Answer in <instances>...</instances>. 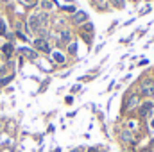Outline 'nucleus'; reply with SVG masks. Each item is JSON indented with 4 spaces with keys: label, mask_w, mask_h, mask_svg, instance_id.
Wrapping results in <instances>:
<instances>
[{
    "label": "nucleus",
    "mask_w": 154,
    "mask_h": 152,
    "mask_svg": "<svg viewBox=\"0 0 154 152\" xmlns=\"http://www.w3.org/2000/svg\"><path fill=\"white\" fill-rule=\"evenodd\" d=\"M151 125H152V127H154V120H152V122H151Z\"/></svg>",
    "instance_id": "412c9836"
},
{
    "label": "nucleus",
    "mask_w": 154,
    "mask_h": 152,
    "mask_svg": "<svg viewBox=\"0 0 154 152\" xmlns=\"http://www.w3.org/2000/svg\"><path fill=\"white\" fill-rule=\"evenodd\" d=\"M151 109H152V104H151V102H145V104L140 108V114H142V116H147V114L151 113Z\"/></svg>",
    "instance_id": "39448f33"
},
{
    "label": "nucleus",
    "mask_w": 154,
    "mask_h": 152,
    "mask_svg": "<svg viewBox=\"0 0 154 152\" xmlns=\"http://www.w3.org/2000/svg\"><path fill=\"white\" fill-rule=\"evenodd\" d=\"M122 140L131 143V141H133V136H131V132H129V131H124V132H122Z\"/></svg>",
    "instance_id": "9d476101"
},
{
    "label": "nucleus",
    "mask_w": 154,
    "mask_h": 152,
    "mask_svg": "<svg viewBox=\"0 0 154 152\" xmlns=\"http://www.w3.org/2000/svg\"><path fill=\"white\" fill-rule=\"evenodd\" d=\"M143 152H151V150H143Z\"/></svg>",
    "instance_id": "4be33fe9"
},
{
    "label": "nucleus",
    "mask_w": 154,
    "mask_h": 152,
    "mask_svg": "<svg viewBox=\"0 0 154 152\" xmlns=\"http://www.w3.org/2000/svg\"><path fill=\"white\" fill-rule=\"evenodd\" d=\"M113 4L116 7H124V0H113Z\"/></svg>",
    "instance_id": "2eb2a0df"
},
{
    "label": "nucleus",
    "mask_w": 154,
    "mask_h": 152,
    "mask_svg": "<svg viewBox=\"0 0 154 152\" xmlns=\"http://www.w3.org/2000/svg\"><path fill=\"white\" fill-rule=\"evenodd\" d=\"M72 152H82V150H81V149H74Z\"/></svg>",
    "instance_id": "aec40b11"
},
{
    "label": "nucleus",
    "mask_w": 154,
    "mask_h": 152,
    "mask_svg": "<svg viewBox=\"0 0 154 152\" xmlns=\"http://www.w3.org/2000/svg\"><path fill=\"white\" fill-rule=\"evenodd\" d=\"M88 152H99V150H97L95 147H91V149H90V150H88Z\"/></svg>",
    "instance_id": "6ab92c4d"
},
{
    "label": "nucleus",
    "mask_w": 154,
    "mask_h": 152,
    "mask_svg": "<svg viewBox=\"0 0 154 152\" xmlns=\"http://www.w3.org/2000/svg\"><path fill=\"white\" fill-rule=\"evenodd\" d=\"M41 22H45V14H32L29 18V29L31 31H39Z\"/></svg>",
    "instance_id": "f257e3e1"
},
{
    "label": "nucleus",
    "mask_w": 154,
    "mask_h": 152,
    "mask_svg": "<svg viewBox=\"0 0 154 152\" xmlns=\"http://www.w3.org/2000/svg\"><path fill=\"white\" fill-rule=\"evenodd\" d=\"M88 20V14L84 13V11H75V14L72 16V23L74 25H81V23H84Z\"/></svg>",
    "instance_id": "f03ea898"
},
{
    "label": "nucleus",
    "mask_w": 154,
    "mask_h": 152,
    "mask_svg": "<svg viewBox=\"0 0 154 152\" xmlns=\"http://www.w3.org/2000/svg\"><path fill=\"white\" fill-rule=\"evenodd\" d=\"M0 34H5V23L0 20Z\"/></svg>",
    "instance_id": "4468645a"
},
{
    "label": "nucleus",
    "mask_w": 154,
    "mask_h": 152,
    "mask_svg": "<svg viewBox=\"0 0 154 152\" xmlns=\"http://www.w3.org/2000/svg\"><path fill=\"white\" fill-rule=\"evenodd\" d=\"M75 50H77L75 43H72V45H70V52H72V54H75Z\"/></svg>",
    "instance_id": "a211bd4d"
},
{
    "label": "nucleus",
    "mask_w": 154,
    "mask_h": 152,
    "mask_svg": "<svg viewBox=\"0 0 154 152\" xmlns=\"http://www.w3.org/2000/svg\"><path fill=\"white\" fill-rule=\"evenodd\" d=\"M2 52H4V54H5V56L9 57V56L13 54V45H11V43H5V45L2 47Z\"/></svg>",
    "instance_id": "0eeeda50"
},
{
    "label": "nucleus",
    "mask_w": 154,
    "mask_h": 152,
    "mask_svg": "<svg viewBox=\"0 0 154 152\" xmlns=\"http://www.w3.org/2000/svg\"><path fill=\"white\" fill-rule=\"evenodd\" d=\"M4 2H9V0H4Z\"/></svg>",
    "instance_id": "5701e85b"
},
{
    "label": "nucleus",
    "mask_w": 154,
    "mask_h": 152,
    "mask_svg": "<svg viewBox=\"0 0 154 152\" xmlns=\"http://www.w3.org/2000/svg\"><path fill=\"white\" fill-rule=\"evenodd\" d=\"M136 104H138V97L134 95V97H131V99H129V102H127V109H133Z\"/></svg>",
    "instance_id": "1a4fd4ad"
},
{
    "label": "nucleus",
    "mask_w": 154,
    "mask_h": 152,
    "mask_svg": "<svg viewBox=\"0 0 154 152\" xmlns=\"http://www.w3.org/2000/svg\"><path fill=\"white\" fill-rule=\"evenodd\" d=\"M82 29H84V31L88 32V36H90V34H93V25H91V23H86V25H84ZM84 31H82V32H84Z\"/></svg>",
    "instance_id": "f8f14e48"
},
{
    "label": "nucleus",
    "mask_w": 154,
    "mask_h": 152,
    "mask_svg": "<svg viewBox=\"0 0 154 152\" xmlns=\"http://www.w3.org/2000/svg\"><path fill=\"white\" fill-rule=\"evenodd\" d=\"M142 95L143 97H154V84L152 82H147L142 86Z\"/></svg>",
    "instance_id": "20e7f679"
},
{
    "label": "nucleus",
    "mask_w": 154,
    "mask_h": 152,
    "mask_svg": "<svg viewBox=\"0 0 154 152\" xmlns=\"http://www.w3.org/2000/svg\"><path fill=\"white\" fill-rule=\"evenodd\" d=\"M52 57H54V61H56V63H65V56H63L61 52H54V54H52Z\"/></svg>",
    "instance_id": "6e6552de"
},
{
    "label": "nucleus",
    "mask_w": 154,
    "mask_h": 152,
    "mask_svg": "<svg viewBox=\"0 0 154 152\" xmlns=\"http://www.w3.org/2000/svg\"><path fill=\"white\" fill-rule=\"evenodd\" d=\"M11 79H13V77H7V79H2V81H0V86H4V84H7V82H9Z\"/></svg>",
    "instance_id": "dca6fc26"
},
{
    "label": "nucleus",
    "mask_w": 154,
    "mask_h": 152,
    "mask_svg": "<svg viewBox=\"0 0 154 152\" xmlns=\"http://www.w3.org/2000/svg\"><path fill=\"white\" fill-rule=\"evenodd\" d=\"M34 47H36L38 50H41V52H50V47H48V43H47L43 38L34 39Z\"/></svg>",
    "instance_id": "7ed1b4c3"
},
{
    "label": "nucleus",
    "mask_w": 154,
    "mask_h": 152,
    "mask_svg": "<svg viewBox=\"0 0 154 152\" xmlns=\"http://www.w3.org/2000/svg\"><path fill=\"white\" fill-rule=\"evenodd\" d=\"M41 5H43L45 9H50V7H52V2H48V0H43V2H41Z\"/></svg>",
    "instance_id": "ddd939ff"
},
{
    "label": "nucleus",
    "mask_w": 154,
    "mask_h": 152,
    "mask_svg": "<svg viewBox=\"0 0 154 152\" xmlns=\"http://www.w3.org/2000/svg\"><path fill=\"white\" fill-rule=\"evenodd\" d=\"M61 39H63V41H66V43H68V41H70V39H72V34H70V32H68V31H63V32H61Z\"/></svg>",
    "instance_id": "9b49d317"
},
{
    "label": "nucleus",
    "mask_w": 154,
    "mask_h": 152,
    "mask_svg": "<svg viewBox=\"0 0 154 152\" xmlns=\"http://www.w3.org/2000/svg\"><path fill=\"white\" fill-rule=\"evenodd\" d=\"M23 2H25V4H27V5H34V4H36V2H38V0H23Z\"/></svg>",
    "instance_id": "f3484780"
},
{
    "label": "nucleus",
    "mask_w": 154,
    "mask_h": 152,
    "mask_svg": "<svg viewBox=\"0 0 154 152\" xmlns=\"http://www.w3.org/2000/svg\"><path fill=\"white\" fill-rule=\"evenodd\" d=\"M20 54L27 56L29 59H36V57H38V56H36V52H34V50H31V48H20Z\"/></svg>",
    "instance_id": "423d86ee"
}]
</instances>
